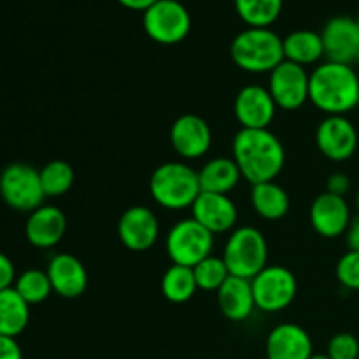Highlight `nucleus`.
<instances>
[{
  "label": "nucleus",
  "mask_w": 359,
  "mask_h": 359,
  "mask_svg": "<svg viewBox=\"0 0 359 359\" xmlns=\"http://www.w3.org/2000/svg\"><path fill=\"white\" fill-rule=\"evenodd\" d=\"M231 151L242 177L251 184L276 181L286 161L283 144L269 128H242L233 137Z\"/></svg>",
  "instance_id": "f257e3e1"
},
{
  "label": "nucleus",
  "mask_w": 359,
  "mask_h": 359,
  "mask_svg": "<svg viewBox=\"0 0 359 359\" xmlns=\"http://www.w3.org/2000/svg\"><path fill=\"white\" fill-rule=\"evenodd\" d=\"M309 100L328 116H346L358 107L359 77L346 63L325 62L309 77Z\"/></svg>",
  "instance_id": "f03ea898"
},
{
  "label": "nucleus",
  "mask_w": 359,
  "mask_h": 359,
  "mask_svg": "<svg viewBox=\"0 0 359 359\" xmlns=\"http://www.w3.org/2000/svg\"><path fill=\"white\" fill-rule=\"evenodd\" d=\"M231 60L251 74L272 72L284 60L283 39L266 27H249L233 39Z\"/></svg>",
  "instance_id": "7ed1b4c3"
},
{
  "label": "nucleus",
  "mask_w": 359,
  "mask_h": 359,
  "mask_svg": "<svg viewBox=\"0 0 359 359\" xmlns=\"http://www.w3.org/2000/svg\"><path fill=\"white\" fill-rule=\"evenodd\" d=\"M149 189L154 202L170 210L191 207L202 193L198 172L181 161L160 165L151 175Z\"/></svg>",
  "instance_id": "20e7f679"
},
{
  "label": "nucleus",
  "mask_w": 359,
  "mask_h": 359,
  "mask_svg": "<svg viewBox=\"0 0 359 359\" xmlns=\"http://www.w3.org/2000/svg\"><path fill=\"white\" fill-rule=\"evenodd\" d=\"M223 262L230 276L255 279L269 262V245L262 231L252 226L237 228L224 245Z\"/></svg>",
  "instance_id": "39448f33"
},
{
  "label": "nucleus",
  "mask_w": 359,
  "mask_h": 359,
  "mask_svg": "<svg viewBox=\"0 0 359 359\" xmlns=\"http://www.w3.org/2000/svg\"><path fill=\"white\" fill-rule=\"evenodd\" d=\"M0 196L11 209L34 212L46 198L41 172L28 163L7 165L0 174Z\"/></svg>",
  "instance_id": "423d86ee"
},
{
  "label": "nucleus",
  "mask_w": 359,
  "mask_h": 359,
  "mask_svg": "<svg viewBox=\"0 0 359 359\" xmlns=\"http://www.w3.org/2000/svg\"><path fill=\"white\" fill-rule=\"evenodd\" d=\"M214 248V233L196 219H182L170 228L167 237V255L174 265L193 266L209 258Z\"/></svg>",
  "instance_id": "0eeeda50"
},
{
  "label": "nucleus",
  "mask_w": 359,
  "mask_h": 359,
  "mask_svg": "<svg viewBox=\"0 0 359 359\" xmlns=\"http://www.w3.org/2000/svg\"><path fill=\"white\" fill-rule=\"evenodd\" d=\"M256 309L263 312H280L297 298L298 283L290 269L280 265H266L255 279H251Z\"/></svg>",
  "instance_id": "6e6552de"
},
{
  "label": "nucleus",
  "mask_w": 359,
  "mask_h": 359,
  "mask_svg": "<svg viewBox=\"0 0 359 359\" xmlns=\"http://www.w3.org/2000/svg\"><path fill=\"white\" fill-rule=\"evenodd\" d=\"M191 28L188 9L179 0H156L144 11V30L160 44L184 41Z\"/></svg>",
  "instance_id": "1a4fd4ad"
},
{
  "label": "nucleus",
  "mask_w": 359,
  "mask_h": 359,
  "mask_svg": "<svg viewBox=\"0 0 359 359\" xmlns=\"http://www.w3.org/2000/svg\"><path fill=\"white\" fill-rule=\"evenodd\" d=\"M309 77L305 67L287 62L276 67L270 72L269 91L277 107L284 111H297L309 100Z\"/></svg>",
  "instance_id": "9d476101"
},
{
  "label": "nucleus",
  "mask_w": 359,
  "mask_h": 359,
  "mask_svg": "<svg viewBox=\"0 0 359 359\" xmlns=\"http://www.w3.org/2000/svg\"><path fill=\"white\" fill-rule=\"evenodd\" d=\"M316 144L330 160H349L358 149L356 126L346 116H326L316 130Z\"/></svg>",
  "instance_id": "9b49d317"
},
{
  "label": "nucleus",
  "mask_w": 359,
  "mask_h": 359,
  "mask_svg": "<svg viewBox=\"0 0 359 359\" xmlns=\"http://www.w3.org/2000/svg\"><path fill=\"white\" fill-rule=\"evenodd\" d=\"M325 56L328 62L351 65L359 55V27L356 18L335 16L321 32Z\"/></svg>",
  "instance_id": "f8f14e48"
},
{
  "label": "nucleus",
  "mask_w": 359,
  "mask_h": 359,
  "mask_svg": "<svg viewBox=\"0 0 359 359\" xmlns=\"http://www.w3.org/2000/svg\"><path fill=\"white\" fill-rule=\"evenodd\" d=\"M160 235V223L151 209L133 205L121 214L118 221V237L130 251H147Z\"/></svg>",
  "instance_id": "ddd939ff"
},
{
  "label": "nucleus",
  "mask_w": 359,
  "mask_h": 359,
  "mask_svg": "<svg viewBox=\"0 0 359 359\" xmlns=\"http://www.w3.org/2000/svg\"><path fill=\"white\" fill-rule=\"evenodd\" d=\"M276 109L277 105L269 88L258 86V84L242 88L235 98V118L241 123L242 128H269L276 116Z\"/></svg>",
  "instance_id": "4468645a"
},
{
  "label": "nucleus",
  "mask_w": 359,
  "mask_h": 359,
  "mask_svg": "<svg viewBox=\"0 0 359 359\" xmlns=\"http://www.w3.org/2000/svg\"><path fill=\"white\" fill-rule=\"evenodd\" d=\"M170 140L175 153L188 160H196L210 149L212 132L205 119L195 114H184L172 125Z\"/></svg>",
  "instance_id": "2eb2a0df"
},
{
  "label": "nucleus",
  "mask_w": 359,
  "mask_h": 359,
  "mask_svg": "<svg viewBox=\"0 0 359 359\" xmlns=\"http://www.w3.org/2000/svg\"><path fill=\"white\" fill-rule=\"evenodd\" d=\"M349 203L346 196L323 193L312 202L311 223L314 230L325 238H335L346 233L351 224Z\"/></svg>",
  "instance_id": "dca6fc26"
},
{
  "label": "nucleus",
  "mask_w": 359,
  "mask_h": 359,
  "mask_svg": "<svg viewBox=\"0 0 359 359\" xmlns=\"http://www.w3.org/2000/svg\"><path fill=\"white\" fill-rule=\"evenodd\" d=\"M193 219L205 226L210 233H224L237 223V207L228 195L202 191L191 205Z\"/></svg>",
  "instance_id": "f3484780"
},
{
  "label": "nucleus",
  "mask_w": 359,
  "mask_h": 359,
  "mask_svg": "<svg viewBox=\"0 0 359 359\" xmlns=\"http://www.w3.org/2000/svg\"><path fill=\"white\" fill-rule=\"evenodd\" d=\"M65 230V214L55 205H42L28 216L25 235H27V241L35 248L49 249L60 244Z\"/></svg>",
  "instance_id": "a211bd4d"
},
{
  "label": "nucleus",
  "mask_w": 359,
  "mask_h": 359,
  "mask_svg": "<svg viewBox=\"0 0 359 359\" xmlns=\"http://www.w3.org/2000/svg\"><path fill=\"white\" fill-rule=\"evenodd\" d=\"M48 277L53 291L62 298H79L88 287V272L72 255H56L48 265Z\"/></svg>",
  "instance_id": "6ab92c4d"
},
{
  "label": "nucleus",
  "mask_w": 359,
  "mask_h": 359,
  "mask_svg": "<svg viewBox=\"0 0 359 359\" xmlns=\"http://www.w3.org/2000/svg\"><path fill=\"white\" fill-rule=\"evenodd\" d=\"M266 358L269 359H311L312 340L302 326L279 325L270 332L266 339Z\"/></svg>",
  "instance_id": "aec40b11"
},
{
  "label": "nucleus",
  "mask_w": 359,
  "mask_h": 359,
  "mask_svg": "<svg viewBox=\"0 0 359 359\" xmlns=\"http://www.w3.org/2000/svg\"><path fill=\"white\" fill-rule=\"evenodd\" d=\"M217 305L230 321H245L256 309L251 280L230 276L216 291Z\"/></svg>",
  "instance_id": "412c9836"
},
{
  "label": "nucleus",
  "mask_w": 359,
  "mask_h": 359,
  "mask_svg": "<svg viewBox=\"0 0 359 359\" xmlns=\"http://www.w3.org/2000/svg\"><path fill=\"white\" fill-rule=\"evenodd\" d=\"M242 174L233 158H214L198 172L202 191L228 195L241 181Z\"/></svg>",
  "instance_id": "4be33fe9"
},
{
  "label": "nucleus",
  "mask_w": 359,
  "mask_h": 359,
  "mask_svg": "<svg viewBox=\"0 0 359 359\" xmlns=\"http://www.w3.org/2000/svg\"><path fill=\"white\" fill-rule=\"evenodd\" d=\"M30 319V305L16 290L7 287L0 291V335L16 339L25 332Z\"/></svg>",
  "instance_id": "5701e85b"
},
{
  "label": "nucleus",
  "mask_w": 359,
  "mask_h": 359,
  "mask_svg": "<svg viewBox=\"0 0 359 359\" xmlns=\"http://www.w3.org/2000/svg\"><path fill=\"white\" fill-rule=\"evenodd\" d=\"M283 46L284 58L302 67L319 62L325 56V46H323L321 34H318V32H291L286 39H283Z\"/></svg>",
  "instance_id": "b1692460"
},
{
  "label": "nucleus",
  "mask_w": 359,
  "mask_h": 359,
  "mask_svg": "<svg viewBox=\"0 0 359 359\" xmlns=\"http://www.w3.org/2000/svg\"><path fill=\"white\" fill-rule=\"evenodd\" d=\"M251 202L256 212L263 219L277 221L284 217L290 210V196L286 189L280 188L277 182H262V184H252Z\"/></svg>",
  "instance_id": "393cba45"
},
{
  "label": "nucleus",
  "mask_w": 359,
  "mask_h": 359,
  "mask_svg": "<svg viewBox=\"0 0 359 359\" xmlns=\"http://www.w3.org/2000/svg\"><path fill=\"white\" fill-rule=\"evenodd\" d=\"M196 280L193 269L182 265H172L161 279V293L172 304H184L195 297Z\"/></svg>",
  "instance_id": "a878e982"
},
{
  "label": "nucleus",
  "mask_w": 359,
  "mask_h": 359,
  "mask_svg": "<svg viewBox=\"0 0 359 359\" xmlns=\"http://www.w3.org/2000/svg\"><path fill=\"white\" fill-rule=\"evenodd\" d=\"M284 0H235L237 13L249 27H266L279 18Z\"/></svg>",
  "instance_id": "bb28decb"
},
{
  "label": "nucleus",
  "mask_w": 359,
  "mask_h": 359,
  "mask_svg": "<svg viewBox=\"0 0 359 359\" xmlns=\"http://www.w3.org/2000/svg\"><path fill=\"white\" fill-rule=\"evenodd\" d=\"M41 182L46 196H62L72 188L74 168L63 160H53L41 168Z\"/></svg>",
  "instance_id": "cd10ccee"
},
{
  "label": "nucleus",
  "mask_w": 359,
  "mask_h": 359,
  "mask_svg": "<svg viewBox=\"0 0 359 359\" xmlns=\"http://www.w3.org/2000/svg\"><path fill=\"white\" fill-rule=\"evenodd\" d=\"M14 290L28 305L42 304L53 293L48 272H42V270H27L21 273L14 283Z\"/></svg>",
  "instance_id": "c85d7f7f"
},
{
  "label": "nucleus",
  "mask_w": 359,
  "mask_h": 359,
  "mask_svg": "<svg viewBox=\"0 0 359 359\" xmlns=\"http://www.w3.org/2000/svg\"><path fill=\"white\" fill-rule=\"evenodd\" d=\"M195 280L198 290L203 291H217L224 284V280L230 277L226 263L223 258H216L210 255L209 258L202 259L196 266H193Z\"/></svg>",
  "instance_id": "c756f323"
},
{
  "label": "nucleus",
  "mask_w": 359,
  "mask_h": 359,
  "mask_svg": "<svg viewBox=\"0 0 359 359\" xmlns=\"http://www.w3.org/2000/svg\"><path fill=\"white\" fill-rule=\"evenodd\" d=\"M337 279L347 290H359V252L347 251L337 263Z\"/></svg>",
  "instance_id": "7c9ffc66"
},
{
  "label": "nucleus",
  "mask_w": 359,
  "mask_h": 359,
  "mask_svg": "<svg viewBox=\"0 0 359 359\" xmlns=\"http://www.w3.org/2000/svg\"><path fill=\"white\" fill-rule=\"evenodd\" d=\"M330 359H359V340L353 333H339L328 344Z\"/></svg>",
  "instance_id": "2f4dec72"
},
{
  "label": "nucleus",
  "mask_w": 359,
  "mask_h": 359,
  "mask_svg": "<svg viewBox=\"0 0 359 359\" xmlns=\"http://www.w3.org/2000/svg\"><path fill=\"white\" fill-rule=\"evenodd\" d=\"M14 283H16V270L13 262L4 252H0V291L13 287Z\"/></svg>",
  "instance_id": "473e14b6"
},
{
  "label": "nucleus",
  "mask_w": 359,
  "mask_h": 359,
  "mask_svg": "<svg viewBox=\"0 0 359 359\" xmlns=\"http://www.w3.org/2000/svg\"><path fill=\"white\" fill-rule=\"evenodd\" d=\"M351 189V181L346 174L342 172H335V174L330 175L328 179V193L333 195L346 196V193Z\"/></svg>",
  "instance_id": "72a5a7b5"
},
{
  "label": "nucleus",
  "mask_w": 359,
  "mask_h": 359,
  "mask_svg": "<svg viewBox=\"0 0 359 359\" xmlns=\"http://www.w3.org/2000/svg\"><path fill=\"white\" fill-rule=\"evenodd\" d=\"M0 359H23L16 339L0 335Z\"/></svg>",
  "instance_id": "f704fd0d"
},
{
  "label": "nucleus",
  "mask_w": 359,
  "mask_h": 359,
  "mask_svg": "<svg viewBox=\"0 0 359 359\" xmlns=\"http://www.w3.org/2000/svg\"><path fill=\"white\" fill-rule=\"evenodd\" d=\"M346 238H347V245H349V251L359 252V216L356 219L351 221L349 228H347L346 231Z\"/></svg>",
  "instance_id": "c9c22d12"
},
{
  "label": "nucleus",
  "mask_w": 359,
  "mask_h": 359,
  "mask_svg": "<svg viewBox=\"0 0 359 359\" xmlns=\"http://www.w3.org/2000/svg\"><path fill=\"white\" fill-rule=\"evenodd\" d=\"M119 4H123L125 7H128V9H133V11H146L147 7L153 6L156 0H118Z\"/></svg>",
  "instance_id": "e433bc0d"
},
{
  "label": "nucleus",
  "mask_w": 359,
  "mask_h": 359,
  "mask_svg": "<svg viewBox=\"0 0 359 359\" xmlns=\"http://www.w3.org/2000/svg\"><path fill=\"white\" fill-rule=\"evenodd\" d=\"M311 359H330L328 354H312Z\"/></svg>",
  "instance_id": "4c0bfd02"
},
{
  "label": "nucleus",
  "mask_w": 359,
  "mask_h": 359,
  "mask_svg": "<svg viewBox=\"0 0 359 359\" xmlns=\"http://www.w3.org/2000/svg\"><path fill=\"white\" fill-rule=\"evenodd\" d=\"M356 207H358V212H359V191H358V195H356Z\"/></svg>",
  "instance_id": "58836bf2"
},
{
  "label": "nucleus",
  "mask_w": 359,
  "mask_h": 359,
  "mask_svg": "<svg viewBox=\"0 0 359 359\" xmlns=\"http://www.w3.org/2000/svg\"><path fill=\"white\" fill-rule=\"evenodd\" d=\"M356 23H358V27H359V14H358V18H356Z\"/></svg>",
  "instance_id": "ea45409f"
},
{
  "label": "nucleus",
  "mask_w": 359,
  "mask_h": 359,
  "mask_svg": "<svg viewBox=\"0 0 359 359\" xmlns=\"http://www.w3.org/2000/svg\"><path fill=\"white\" fill-rule=\"evenodd\" d=\"M356 63L359 65V55H358V60H356Z\"/></svg>",
  "instance_id": "a19ab883"
},
{
  "label": "nucleus",
  "mask_w": 359,
  "mask_h": 359,
  "mask_svg": "<svg viewBox=\"0 0 359 359\" xmlns=\"http://www.w3.org/2000/svg\"><path fill=\"white\" fill-rule=\"evenodd\" d=\"M263 359H269V358H263Z\"/></svg>",
  "instance_id": "79ce46f5"
},
{
  "label": "nucleus",
  "mask_w": 359,
  "mask_h": 359,
  "mask_svg": "<svg viewBox=\"0 0 359 359\" xmlns=\"http://www.w3.org/2000/svg\"><path fill=\"white\" fill-rule=\"evenodd\" d=\"M358 107H359V102H358Z\"/></svg>",
  "instance_id": "37998d69"
}]
</instances>
